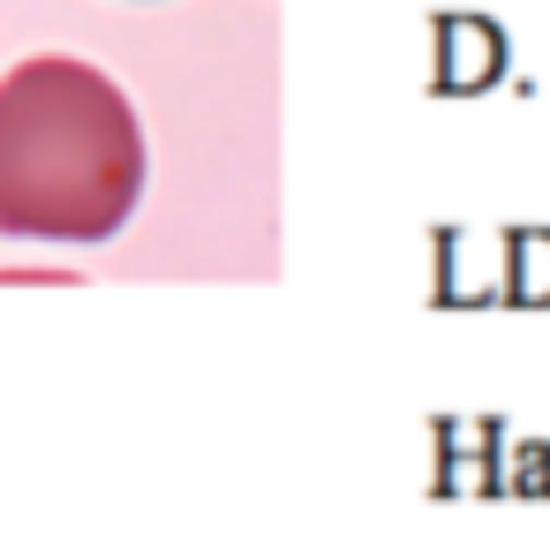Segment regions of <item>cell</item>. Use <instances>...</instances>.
<instances>
[{
	"instance_id": "1",
	"label": "cell",
	"mask_w": 550,
	"mask_h": 558,
	"mask_svg": "<svg viewBox=\"0 0 550 558\" xmlns=\"http://www.w3.org/2000/svg\"><path fill=\"white\" fill-rule=\"evenodd\" d=\"M144 129L121 84L38 53L0 76V234L15 242H106L136 211Z\"/></svg>"
}]
</instances>
